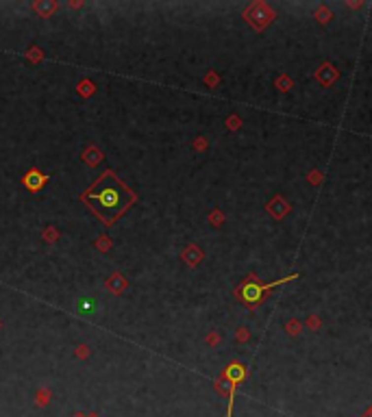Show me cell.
Wrapping results in <instances>:
<instances>
[{
	"label": "cell",
	"instance_id": "7a4b0ae2",
	"mask_svg": "<svg viewBox=\"0 0 372 417\" xmlns=\"http://www.w3.org/2000/svg\"><path fill=\"white\" fill-rule=\"evenodd\" d=\"M294 278H298V274H292V276L279 278V281L268 283V285H261L259 281H257V276H253V274H250V276L246 278V281H244L242 285H239L237 289H235V295H237V300H242V302H244L248 309H257L261 302H264L266 293H268L270 289L279 287V285H283V283L294 281Z\"/></svg>",
	"mask_w": 372,
	"mask_h": 417
},
{
	"label": "cell",
	"instance_id": "2e32d148",
	"mask_svg": "<svg viewBox=\"0 0 372 417\" xmlns=\"http://www.w3.org/2000/svg\"><path fill=\"white\" fill-rule=\"evenodd\" d=\"M87 417H98V415H87Z\"/></svg>",
	"mask_w": 372,
	"mask_h": 417
},
{
	"label": "cell",
	"instance_id": "6da1fadb",
	"mask_svg": "<svg viewBox=\"0 0 372 417\" xmlns=\"http://www.w3.org/2000/svg\"><path fill=\"white\" fill-rule=\"evenodd\" d=\"M81 200L104 224L111 226L113 222L135 202V193L131 192L113 172H104L102 176L83 193Z\"/></svg>",
	"mask_w": 372,
	"mask_h": 417
},
{
	"label": "cell",
	"instance_id": "3957f363",
	"mask_svg": "<svg viewBox=\"0 0 372 417\" xmlns=\"http://www.w3.org/2000/svg\"><path fill=\"white\" fill-rule=\"evenodd\" d=\"M244 18L255 31H261L266 24H270L274 20V11L266 2H255L244 11Z\"/></svg>",
	"mask_w": 372,
	"mask_h": 417
},
{
	"label": "cell",
	"instance_id": "4fadbf2b",
	"mask_svg": "<svg viewBox=\"0 0 372 417\" xmlns=\"http://www.w3.org/2000/svg\"><path fill=\"white\" fill-rule=\"evenodd\" d=\"M287 328H290V335H296V328H298V321H290V324H287Z\"/></svg>",
	"mask_w": 372,
	"mask_h": 417
},
{
	"label": "cell",
	"instance_id": "9c48e42d",
	"mask_svg": "<svg viewBox=\"0 0 372 417\" xmlns=\"http://www.w3.org/2000/svg\"><path fill=\"white\" fill-rule=\"evenodd\" d=\"M78 311H81L83 315H90L94 311V302L92 300H78Z\"/></svg>",
	"mask_w": 372,
	"mask_h": 417
},
{
	"label": "cell",
	"instance_id": "277c9868",
	"mask_svg": "<svg viewBox=\"0 0 372 417\" xmlns=\"http://www.w3.org/2000/svg\"><path fill=\"white\" fill-rule=\"evenodd\" d=\"M46 174H41L39 170H31V172H26V176H24V187L29 189V192H39L41 187L46 185Z\"/></svg>",
	"mask_w": 372,
	"mask_h": 417
},
{
	"label": "cell",
	"instance_id": "9a60e30c",
	"mask_svg": "<svg viewBox=\"0 0 372 417\" xmlns=\"http://www.w3.org/2000/svg\"><path fill=\"white\" fill-rule=\"evenodd\" d=\"M309 324H311V328H318V320H316V318L309 320Z\"/></svg>",
	"mask_w": 372,
	"mask_h": 417
},
{
	"label": "cell",
	"instance_id": "8992f818",
	"mask_svg": "<svg viewBox=\"0 0 372 417\" xmlns=\"http://www.w3.org/2000/svg\"><path fill=\"white\" fill-rule=\"evenodd\" d=\"M338 76H339V74H338V70H333L331 63H324V65H322V67H318V72H316V78L322 83L324 87L333 85V83L338 81Z\"/></svg>",
	"mask_w": 372,
	"mask_h": 417
},
{
	"label": "cell",
	"instance_id": "30bf717a",
	"mask_svg": "<svg viewBox=\"0 0 372 417\" xmlns=\"http://www.w3.org/2000/svg\"><path fill=\"white\" fill-rule=\"evenodd\" d=\"M316 20H318V22H329V11H327V9H324V7L318 9V11H316Z\"/></svg>",
	"mask_w": 372,
	"mask_h": 417
},
{
	"label": "cell",
	"instance_id": "5bb4252c",
	"mask_svg": "<svg viewBox=\"0 0 372 417\" xmlns=\"http://www.w3.org/2000/svg\"><path fill=\"white\" fill-rule=\"evenodd\" d=\"M237 339H239V341H246V339H248V332H246V328H239Z\"/></svg>",
	"mask_w": 372,
	"mask_h": 417
},
{
	"label": "cell",
	"instance_id": "52a82bcc",
	"mask_svg": "<svg viewBox=\"0 0 372 417\" xmlns=\"http://www.w3.org/2000/svg\"><path fill=\"white\" fill-rule=\"evenodd\" d=\"M268 211L272 215H274V218H283V215L287 213V211H290V207H287V202H283L281 198H274V202L270 204L268 207Z\"/></svg>",
	"mask_w": 372,
	"mask_h": 417
},
{
	"label": "cell",
	"instance_id": "ba28073f",
	"mask_svg": "<svg viewBox=\"0 0 372 417\" xmlns=\"http://www.w3.org/2000/svg\"><path fill=\"white\" fill-rule=\"evenodd\" d=\"M183 257L187 258V263H190V265H196V263L203 258V252L198 250V248H194V246H192V248H187L185 255H183Z\"/></svg>",
	"mask_w": 372,
	"mask_h": 417
},
{
	"label": "cell",
	"instance_id": "5b68a950",
	"mask_svg": "<svg viewBox=\"0 0 372 417\" xmlns=\"http://www.w3.org/2000/svg\"><path fill=\"white\" fill-rule=\"evenodd\" d=\"M246 378V367L242 365V363H231V365L227 367V372H224V381H229L235 387V385H239Z\"/></svg>",
	"mask_w": 372,
	"mask_h": 417
},
{
	"label": "cell",
	"instance_id": "7c38bea8",
	"mask_svg": "<svg viewBox=\"0 0 372 417\" xmlns=\"http://www.w3.org/2000/svg\"><path fill=\"white\" fill-rule=\"evenodd\" d=\"M279 85H281L279 89H290V85H292V81H290V78H281V81H279Z\"/></svg>",
	"mask_w": 372,
	"mask_h": 417
},
{
	"label": "cell",
	"instance_id": "8fae6325",
	"mask_svg": "<svg viewBox=\"0 0 372 417\" xmlns=\"http://www.w3.org/2000/svg\"><path fill=\"white\" fill-rule=\"evenodd\" d=\"M239 126V118L237 115H231V118H229V128H237Z\"/></svg>",
	"mask_w": 372,
	"mask_h": 417
}]
</instances>
